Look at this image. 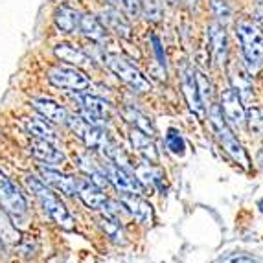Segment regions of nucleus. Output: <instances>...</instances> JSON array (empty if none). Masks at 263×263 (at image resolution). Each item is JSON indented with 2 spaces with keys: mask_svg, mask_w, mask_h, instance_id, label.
Returning <instances> with one entry per match:
<instances>
[{
  "mask_svg": "<svg viewBox=\"0 0 263 263\" xmlns=\"http://www.w3.org/2000/svg\"><path fill=\"white\" fill-rule=\"evenodd\" d=\"M24 184H26L28 190L39 199L41 206L44 208V212L48 214V217L57 227L65 228V230H74V227H76L74 217L70 215V212L66 210V206L61 202V199L46 188V184H44L43 180L33 175H26L24 177Z\"/></svg>",
  "mask_w": 263,
  "mask_h": 263,
  "instance_id": "nucleus-1",
  "label": "nucleus"
},
{
  "mask_svg": "<svg viewBox=\"0 0 263 263\" xmlns=\"http://www.w3.org/2000/svg\"><path fill=\"white\" fill-rule=\"evenodd\" d=\"M236 33L241 43L243 55L249 65V72H256L263 66V31L250 21H239Z\"/></svg>",
  "mask_w": 263,
  "mask_h": 263,
  "instance_id": "nucleus-2",
  "label": "nucleus"
},
{
  "mask_svg": "<svg viewBox=\"0 0 263 263\" xmlns=\"http://www.w3.org/2000/svg\"><path fill=\"white\" fill-rule=\"evenodd\" d=\"M210 123H212V127H214V133H215V136H217V140H219L221 145L224 147V151H227L239 166L249 170L250 162H249V157H247L245 149H243L241 142L234 136L232 127L227 123L223 112H221V109L217 105H210Z\"/></svg>",
  "mask_w": 263,
  "mask_h": 263,
  "instance_id": "nucleus-3",
  "label": "nucleus"
},
{
  "mask_svg": "<svg viewBox=\"0 0 263 263\" xmlns=\"http://www.w3.org/2000/svg\"><path fill=\"white\" fill-rule=\"evenodd\" d=\"M105 63L110 70L118 76L123 83L129 85L135 92H147V90H151L149 79H145V76H142V72L135 65H131L127 59H123V57L116 55V53H107Z\"/></svg>",
  "mask_w": 263,
  "mask_h": 263,
  "instance_id": "nucleus-4",
  "label": "nucleus"
},
{
  "mask_svg": "<svg viewBox=\"0 0 263 263\" xmlns=\"http://www.w3.org/2000/svg\"><path fill=\"white\" fill-rule=\"evenodd\" d=\"M48 81L57 88H65V90H85L90 85V79L79 72L74 66L55 65L48 70Z\"/></svg>",
  "mask_w": 263,
  "mask_h": 263,
  "instance_id": "nucleus-5",
  "label": "nucleus"
},
{
  "mask_svg": "<svg viewBox=\"0 0 263 263\" xmlns=\"http://www.w3.org/2000/svg\"><path fill=\"white\" fill-rule=\"evenodd\" d=\"M0 206L11 217H21L26 214L28 202L26 197L21 193V190L0 171Z\"/></svg>",
  "mask_w": 263,
  "mask_h": 263,
  "instance_id": "nucleus-6",
  "label": "nucleus"
},
{
  "mask_svg": "<svg viewBox=\"0 0 263 263\" xmlns=\"http://www.w3.org/2000/svg\"><path fill=\"white\" fill-rule=\"evenodd\" d=\"M221 112L230 127H241L245 123V107L239 94L234 88H227L221 94Z\"/></svg>",
  "mask_w": 263,
  "mask_h": 263,
  "instance_id": "nucleus-7",
  "label": "nucleus"
},
{
  "mask_svg": "<svg viewBox=\"0 0 263 263\" xmlns=\"http://www.w3.org/2000/svg\"><path fill=\"white\" fill-rule=\"evenodd\" d=\"M120 202L123 204V208L135 217L138 223L142 224H151L153 223V206L149 204V201H145L144 197H140V193H122L120 195Z\"/></svg>",
  "mask_w": 263,
  "mask_h": 263,
  "instance_id": "nucleus-8",
  "label": "nucleus"
},
{
  "mask_svg": "<svg viewBox=\"0 0 263 263\" xmlns=\"http://www.w3.org/2000/svg\"><path fill=\"white\" fill-rule=\"evenodd\" d=\"M182 94H184L186 101H188V107L195 116H202V105L201 96H199V88H197V79H195V70H193L190 65L182 66Z\"/></svg>",
  "mask_w": 263,
  "mask_h": 263,
  "instance_id": "nucleus-9",
  "label": "nucleus"
},
{
  "mask_svg": "<svg viewBox=\"0 0 263 263\" xmlns=\"http://www.w3.org/2000/svg\"><path fill=\"white\" fill-rule=\"evenodd\" d=\"M105 171H107L109 182L118 190L120 193H140L142 184L136 179H133L123 167L116 166L114 162H109L105 166Z\"/></svg>",
  "mask_w": 263,
  "mask_h": 263,
  "instance_id": "nucleus-10",
  "label": "nucleus"
},
{
  "mask_svg": "<svg viewBox=\"0 0 263 263\" xmlns=\"http://www.w3.org/2000/svg\"><path fill=\"white\" fill-rule=\"evenodd\" d=\"M39 173H41V177L44 179L46 184L53 186V188L59 190V192L65 193V195H74V193H78V180L72 179V177H68V175H65V173H61V171L41 166Z\"/></svg>",
  "mask_w": 263,
  "mask_h": 263,
  "instance_id": "nucleus-11",
  "label": "nucleus"
},
{
  "mask_svg": "<svg viewBox=\"0 0 263 263\" xmlns=\"http://www.w3.org/2000/svg\"><path fill=\"white\" fill-rule=\"evenodd\" d=\"M78 195L81 202L90 210H101L109 201V197L101 192V188L92 184L90 180H78Z\"/></svg>",
  "mask_w": 263,
  "mask_h": 263,
  "instance_id": "nucleus-12",
  "label": "nucleus"
},
{
  "mask_svg": "<svg viewBox=\"0 0 263 263\" xmlns=\"http://www.w3.org/2000/svg\"><path fill=\"white\" fill-rule=\"evenodd\" d=\"M31 105H33V109H35L44 120H48V122H52V123L68 122V112H66L65 107L59 105L57 101L39 98V100H31Z\"/></svg>",
  "mask_w": 263,
  "mask_h": 263,
  "instance_id": "nucleus-13",
  "label": "nucleus"
},
{
  "mask_svg": "<svg viewBox=\"0 0 263 263\" xmlns=\"http://www.w3.org/2000/svg\"><path fill=\"white\" fill-rule=\"evenodd\" d=\"M30 153L44 164H63L65 162V155L61 149H57L53 142L48 140H33L30 144Z\"/></svg>",
  "mask_w": 263,
  "mask_h": 263,
  "instance_id": "nucleus-14",
  "label": "nucleus"
},
{
  "mask_svg": "<svg viewBox=\"0 0 263 263\" xmlns=\"http://www.w3.org/2000/svg\"><path fill=\"white\" fill-rule=\"evenodd\" d=\"M208 37H210V48L214 53V59L219 65H224L228 57V43H227V31L219 22H214L208 28Z\"/></svg>",
  "mask_w": 263,
  "mask_h": 263,
  "instance_id": "nucleus-15",
  "label": "nucleus"
},
{
  "mask_svg": "<svg viewBox=\"0 0 263 263\" xmlns=\"http://www.w3.org/2000/svg\"><path fill=\"white\" fill-rule=\"evenodd\" d=\"M230 81H232V88L239 94L241 101H250L254 96V90H252V79H250V72H247L243 66L234 65L232 70H230Z\"/></svg>",
  "mask_w": 263,
  "mask_h": 263,
  "instance_id": "nucleus-16",
  "label": "nucleus"
},
{
  "mask_svg": "<svg viewBox=\"0 0 263 263\" xmlns=\"http://www.w3.org/2000/svg\"><path fill=\"white\" fill-rule=\"evenodd\" d=\"M78 164H79V170L83 171L85 175L88 177V180H90L92 184H96L98 188H105V186L109 184L105 167H101L94 158H90L88 155H79Z\"/></svg>",
  "mask_w": 263,
  "mask_h": 263,
  "instance_id": "nucleus-17",
  "label": "nucleus"
},
{
  "mask_svg": "<svg viewBox=\"0 0 263 263\" xmlns=\"http://www.w3.org/2000/svg\"><path fill=\"white\" fill-rule=\"evenodd\" d=\"M131 144L135 147V151L140 155L144 160H147L149 164L158 162V151L155 147L151 136H147L145 133L138 131V129H133L131 131Z\"/></svg>",
  "mask_w": 263,
  "mask_h": 263,
  "instance_id": "nucleus-18",
  "label": "nucleus"
},
{
  "mask_svg": "<svg viewBox=\"0 0 263 263\" xmlns=\"http://www.w3.org/2000/svg\"><path fill=\"white\" fill-rule=\"evenodd\" d=\"M101 24H103L107 30L118 33V35L131 37V26H129V22L125 21V17L118 11V8H110L109 6L107 9H103V13H101Z\"/></svg>",
  "mask_w": 263,
  "mask_h": 263,
  "instance_id": "nucleus-19",
  "label": "nucleus"
},
{
  "mask_svg": "<svg viewBox=\"0 0 263 263\" xmlns=\"http://www.w3.org/2000/svg\"><path fill=\"white\" fill-rule=\"evenodd\" d=\"M22 123H24V129H26L28 135H31L37 140H48V142L57 140V135L53 131V127L44 118L28 116V118L22 120Z\"/></svg>",
  "mask_w": 263,
  "mask_h": 263,
  "instance_id": "nucleus-20",
  "label": "nucleus"
},
{
  "mask_svg": "<svg viewBox=\"0 0 263 263\" xmlns=\"http://www.w3.org/2000/svg\"><path fill=\"white\" fill-rule=\"evenodd\" d=\"M55 24L57 28L61 31H65V33H72V31L76 30V28H79V21H81V15H79L78 9L70 8V6H59L55 11Z\"/></svg>",
  "mask_w": 263,
  "mask_h": 263,
  "instance_id": "nucleus-21",
  "label": "nucleus"
},
{
  "mask_svg": "<svg viewBox=\"0 0 263 263\" xmlns=\"http://www.w3.org/2000/svg\"><path fill=\"white\" fill-rule=\"evenodd\" d=\"M79 30L87 39L94 41V43H103L107 37L105 26L101 24V21H98V17L94 15H81L79 21Z\"/></svg>",
  "mask_w": 263,
  "mask_h": 263,
  "instance_id": "nucleus-22",
  "label": "nucleus"
},
{
  "mask_svg": "<svg viewBox=\"0 0 263 263\" xmlns=\"http://www.w3.org/2000/svg\"><path fill=\"white\" fill-rule=\"evenodd\" d=\"M53 53H55L57 59H61V61L65 63H70V65H76V66H85L88 65V55L85 52H81L79 48H76V46H72V44H57L55 50H53Z\"/></svg>",
  "mask_w": 263,
  "mask_h": 263,
  "instance_id": "nucleus-23",
  "label": "nucleus"
},
{
  "mask_svg": "<svg viewBox=\"0 0 263 263\" xmlns=\"http://www.w3.org/2000/svg\"><path fill=\"white\" fill-rule=\"evenodd\" d=\"M135 177L142 186H160V182H162V171L149 162L136 166Z\"/></svg>",
  "mask_w": 263,
  "mask_h": 263,
  "instance_id": "nucleus-24",
  "label": "nucleus"
},
{
  "mask_svg": "<svg viewBox=\"0 0 263 263\" xmlns=\"http://www.w3.org/2000/svg\"><path fill=\"white\" fill-rule=\"evenodd\" d=\"M100 227L103 228V232L107 234V237H109L112 243H118V245L125 243V234H123V228L116 215L103 214L100 219Z\"/></svg>",
  "mask_w": 263,
  "mask_h": 263,
  "instance_id": "nucleus-25",
  "label": "nucleus"
},
{
  "mask_svg": "<svg viewBox=\"0 0 263 263\" xmlns=\"http://www.w3.org/2000/svg\"><path fill=\"white\" fill-rule=\"evenodd\" d=\"M123 116H125V120L133 125V129H138V131L145 133L147 136L155 135V127H153V123H151V120L147 118L145 114H142L140 110H136L135 107H125V109H123Z\"/></svg>",
  "mask_w": 263,
  "mask_h": 263,
  "instance_id": "nucleus-26",
  "label": "nucleus"
},
{
  "mask_svg": "<svg viewBox=\"0 0 263 263\" xmlns=\"http://www.w3.org/2000/svg\"><path fill=\"white\" fill-rule=\"evenodd\" d=\"M0 241L8 245H17L21 241V232L15 228L13 221L8 219L6 212H0Z\"/></svg>",
  "mask_w": 263,
  "mask_h": 263,
  "instance_id": "nucleus-27",
  "label": "nucleus"
},
{
  "mask_svg": "<svg viewBox=\"0 0 263 263\" xmlns=\"http://www.w3.org/2000/svg\"><path fill=\"white\" fill-rule=\"evenodd\" d=\"M245 122L252 135L263 136V109L250 107L249 110H245Z\"/></svg>",
  "mask_w": 263,
  "mask_h": 263,
  "instance_id": "nucleus-28",
  "label": "nucleus"
},
{
  "mask_svg": "<svg viewBox=\"0 0 263 263\" xmlns=\"http://www.w3.org/2000/svg\"><path fill=\"white\" fill-rule=\"evenodd\" d=\"M166 147L170 149V153H173L175 157H182L186 151V142L182 138L177 129H170L166 135Z\"/></svg>",
  "mask_w": 263,
  "mask_h": 263,
  "instance_id": "nucleus-29",
  "label": "nucleus"
},
{
  "mask_svg": "<svg viewBox=\"0 0 263 263\" xmlns=\"http://www.w3.org/2000/svg\"><path fill=\"white\" fill-rule=\"evenodd\" d=\"M195 79H197V88H199V96H201L202 105L204 103H210L212 105V83L210 79L206 76L202 74V72H195Z\"/></svg>",
  "mask_w": 263,
  "mask_h": 263,
  "instance_id": "nucleus-30",
  "label": "nucleus"
},
{
  "mask_svg": "<svg viewBox=\"0 0 263 263\" xmlns=\"http://www.w3.org/2000/svg\"><path fill=\"white\" fill-rule=\"evenodd\" d=\"M212 8H214V13L219 22H227L230 18V6L227 0H214Z\"/></svg>",
  "mask_w": 263,
  "mask_h": 263,
  "instance_id": "nucleus-31",
  "label": "nucleus"
},
{
  "mask_svg": "<svg viewBox=\"0 0 263 263\" xmlns=\"http://www.w3.org/2000/svg\"><path fill=\"white\" fill-rule=\"evenodd\" d=\"M219 263H256V258H252L247 252H230V254L223 256Z\"/></svg>",
  "mask_w": 263,
  "mask_h": 263,
  "instance_id": "nucleus-32",
  "label": "nucleus"
},
{
  "mask_svg": "<svg viewBox=\"0 0 263 263\" xmlns=\"http://www.w3.org/2000/svg\"><path fill=\"white\" fill-rule=\"evenodd\" d=\"M122 6L127 9V13L131 15V17H136V15L142 13L140 0H122Z\"/></svg>",
  "mask_w": 263,
  "mask_h": 263,
  "instance_id": "nucleus-33",
  "label": "nucleus"
},
{
  "mask_svg": "<svg viewBox=\"0 0 263 263\" xmlns=\"http://www.w3.org/2000/svg\"><path fill=\"white\" fill-rule=\"evenodd\" d=\"M254 17H256V21H258V22H261V24H263V2H259V4L256 6Z\"/></svg>",
  "mask_w": 263,
  "mask_h": 263,
  "instance_id": "nucleus-34",
  "label": "nucleus"
},
{
  "mask_svg": "<svg viewBox=\"0 0 263 263\" xmlns=\"http://www.w3.org/2000/svg\"><path fill=\"white\" fill-rule=\"evenodd\" d=\"M256 164H258V167L261 170V173H263V149L258 153V157H256Z\"/></svg>",
  "mask_w": 263,
  "mask_h": 263,
  "instance_id": "nucleus-35",
  "label": "nucleus"
},
{
  "mask_svg": "<svg viewBox=\"0 0 263 263\" xmlns=\"http://www.w3.org/2000/svg\"><path fill=\"white\" fill-rule=\"evenodd\" d=\"M105 4H109L110 8H120V6H122V0H105Z\"/></svg>",
  "mask_w": 263,
  "mask_h": 263,
  "instance_id": "nucleus-36",
  "label": "nucleus"
},
{
  "mask_svg": "<svg viewBox=\"0 0 263 263\" xmlns=\"http://www.w3.org/2000/svg\"><path fill=\"white\" fill-rule=\"evenodd\" d=\"M167 2H170V4L173 6V4H177V2H179V0H167Z\"/></svg>",
  "mask_w": 263,
  "mask_h": 263,
  "instance_id": "nucleus-37",
  "label": "nucleus"
},
{
  "mask_svg": "<svg viewBox=\"0 0 263 263\" xmlns=\"http://www.w3.org/2000/svg\"><path fill=\"white\" fill-rule=\"evenodd\" d=\"M259 206H261V212H263V201H261V202H259Z\"/></svg>",
  "mask_w": 263,
  "mask_h": 263,
  "instance_id": "nucleus-38",
  "label": "nucleus"
}]
</instances>
